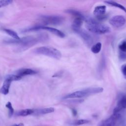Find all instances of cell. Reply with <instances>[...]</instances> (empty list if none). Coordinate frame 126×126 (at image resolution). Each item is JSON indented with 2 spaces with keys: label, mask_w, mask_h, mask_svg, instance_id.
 Returning <instances> with one entry per match:
<instances>
[{
  "label": "cell",
  "mask_w": 126,
  "mask_h": 126,
  "mask_svg": "<svg viewBox=\"0 0 126 126\" xmlns=\"http://www.w3.org/2000/svg\"><path fill=\"white\" fill-rule=\"evenodd\" d=\"M125 77V79H126V76H125V77Z\"/></svg>",
  "instance_id": "obj_30"
},
{
  "label": "cell",
  "mask_w": 126,
  "mask_h": 126,
  "mask_svg": "<svg viewBox=\"0 0 126 126\" xmlns=\"http://www.w3.org/2000/svg\"><path fill=\"white\" fill-rule=\"evenodd\" d=\"M3 31L8 35H9L10 36L13 38L14 39H16L18 40L20 39V37L15 31L10 29H3Z\"/></svg>",
  "instance_id": "obj_19"
},
{
  "label": "cell",
  "mask_w": 126,
  "mask_h": 126,
  "mask_svg": "<svg viewBox=\"0 0 126 126\" xmlns=\"http://www.w3.org/2000/svg\"><path fill=\"white\" fill-rule=\"evenodd\" d=\"M119 51L126 53V40L122 41L119 45Z\"/></svg>",
  "instance_id": "obj_23"
},
{
  "label": "cell",
  "mask_w": 126,
  "mask_h": 126,
  "mask_svg": "<svg viewBox=\"0 0 126 126\" xmlns=\"http://www.w3.org/2000/svg\"><path fill=\"white\" fill-rule=\"evenodd\" d=\"M12 2L11 0H0V8L6 6Z\"/></svg>",
  "instance_id": "obj_25"
},
{
  "label": "cell",
  "mask_w": 126,
  "mask_h": 126,
  "mask_svg": "<svg viewBox=\"0 0 126 126\" xmlns=\"http://www.w3.org/2000/svg\"><path fill=\"white\" fill-rule=\"evenodd\" d=\"M65 12L68 13V14H70L71 15H74L76 17H80L81 18L83 21H85L86 20L87 18V16H86L85 15H84L83 14H82L81 12L75 10V9H66L65 11Z\"/></svg>",
  "instance_id": "obj_15"
},
{
  "label": "cell",
  "mask_w": 126,
  "mask_h": 126,
  "mask_svg": "<svg viewBox=\"0 0 126 126\" xmlns=\"http://www.w3.org/2000/svg\"><path fill=\"white\" fill-rule=\"evenodd\" d=\"M37 73L36 71L30 68H22L16 71V74L21 77L27 75L35 74Z\"/></svg>",
  "instance_id": "obj_11"
},
{
  "label": "cell",
  "mask_w": 126,
  "mask_h": 126,
  "mask_svg": "<svg viewBox=\"0 0 126 126\" xmlns=\"http://www.w3.org/2000/svg\"><path fill=\"white\" fill-rule=\"evenodd\" d=\"M104 2L108 5H110L111 6H112L115 7H117L122 10L123 11H124L126 13V8L124 6H123V5L118 3L117 1H115L113 0H106V1H104Z\"/></svg>",
  "instance_id": "obj_16"
},
{
  "label": "cell",
  "mask_w": 126,
  "mask_h": 126,
  "mask_svg": "<svg viewBox=\"0 0 126 126\" xmlns=\"http://www.w3.org/2000/svg\"><path fill=\"white\" fill-rule=\"evenodd\" d=\"M119 58L121 61H125L126 60V53H124L119 51Z\"/></svg>",
  "instance_id": "obj_26"
},
{
  "label": "cell",
  "mask_w": 126,
  "mask_h": 126,
  "mask_svg": "<svg viewBox=\"0 0 126 126\" xmlns=\"http://www.w3.org/2000/svg\"><path fill=\"white\" fill-rule=\"evenodd\" d=\"M126 108V94L123 95L118 100L116 107L113 110V113H118L120 111Z\"/></svg>",
  "instance_id": "obj_10"
},
{
  "label": "cell",
  "mask_w": 126,
  "mask_h": 126,
  "mask_svg": "<svg viewBox=\"0 0 126 126\" xmlns=\"http://www.w3.org/2000/svg\"><path fill=\"white\" fill-rule=\"evenodd\" d=\"M121 71L124 77L126 76V63L124 64L121 66Z\"/></svg>",
  "instance_id": "obj_27"
},
{
  "label": "cell",
  "mask_w": 126,
  "mask_h": 126,
  "mask_svg": "<svg viewBox=\"0 0 126 126\" xmlns=\"http://www.w3.org/2000/svg\"><path fill=\"white\" fill-rule=\"evenodd\" d=\"M103 89L101 87L88 88L68 94L65 95L63 97V99L82 98L93 94L101 93L103 92Z\"/></svg>",
  "instance_id": "obj_3"
},
{
  "label": "cell",
  "mask_w": 126,
  "mask_h": 126,
  "mask_svg": "<svg viewBox=\"0 0 126 126\" xmlns=\"http://www.w3.org/2000/svg\"><path fill=\"white\" fill-rule=\"evenodd\" d=\"M85 22L87 30L93 33L101 34L107 33L111 32V29L108 26L100 24L92 18L87 17Z\"/></svg>",
  "instance_id": "obj_2"
},
{
  "label": "cell",
  "mask_w": 126,
  "mask_h": 126,
  "mask_svg": "<svg viewBox=\"0 0 126 126\" xmlns=\"http://www.w3.org/2000/svg\"><path fill=\"white\" fill-rule=\"evenodd\" d=\"M5 107L8 109V116L11 117L14 113V109L12 107V104L10 101H8L5 104Z\"/></svg>",
  "instance_id": "obj_22"
},
{
  "label": "cell",
  "mask_w": 126,
  "mask_h": 126,
  "mask_svg": "<svg viewBox=\"0 0 126 126\" xmlns=\"http://www.w3.org/2000/svg\"><path fill=\"white\" fill-rule=\"evenodd\" d=\"M106 11V6L105 5H99L96 6L94 10V14L96 17L104 15Z\"/></svg>",
  "instance_id": "obj_13"
},
{
  "label": "cell",
  "mask_w": 126,
  "mask_h": 126,
  "mask_svg": "<svg viewBox=\"0 0 126 126\" xmlns=\"http://www.w3.org/2000/svg\"><path fill=\"white\" fill-rule=\"evenodd\" d=\"M83 20L80 17H76L73 22V24L72 25V29H79L81 28V26L82 25Z\"/></svg>",
  "instance_id": "obj_18"
},
{
  "label": "cell",
  "mask_w": 126,
  "mask_h": 126,
  "mask_svg": "<svg viewBox=\"0 0 126 126\" xmlns=\"http://www.w3.org/2000/svg\"><path fill=\"white\" fill-rule=\"evenodd\" d=\"M126 22V18L122 15H115L109 20V24L114 27L120 28L123 26Z\"/></svg>",
  "instance_id": "obj_8"
},
{
  "label": "cell",
  "mask_w": 126,
  "mask_h": 126,
  "mask_svg": "<svg viewBox=\"0 0 126 126\" xmlns=\"http://www.w3.org/2000/svg\"><path fill=\"white\" fill-rule=\"evenodd\" d=\"M72 111V114L74 116H76L77 114V111L75 109H72L71 110Z\"/></svg>",
  "instance_id": "obj_28"
},
{
  "label": "cell",
  "mask_w": 126,
  "mask_h": 126,
  "mask_svg": "<svg viewBox=\"0 0 126 126\" xmlns=\"http://www.w3.org/2000/svg\"><path fill=\"white\" fill-rule=\"evenodd\" d=\"M34 52L37 54L45 55L57 60H59L62 57L61 52L53 47L42 46L34 50Z\"/></svg>",
  "instance_id": "obj_4"
},
{
  "label": "cell",
  "mask_w": 126,
  "mask_h": 126,
  "mask_svg": "<svg viewBox=\"0 0 126 126\" xmlns=\"http://www.w3.org/2000/svg\"><path fill=\"white\" fill-rule=\"evenodd\" d=\"M120 116L121 115L119 113H113L109 118L103 121L100 126H114Z\"/></svg>",
  "instance_id": "obj_9"
},
{
  "label": "cell",
  "mask_w": 126,
  "mask_h": 126,
  "mask_svg": "<svg viewBox=\"0 0 126 126\" xmlns=\"http://www.w3.org/2000/svg\"><path fill=\"white\" fill-rule=\"evenodd\" d=\"M73 30L75 32L79 34L88 45H90L93 42V38L92 35L88 32L82 29L81 28L75 29H73Z\"/></svg>",
  "instance_id": "obj_7"
},
{
  "label": "cell",
  "mask_w": 126,
  "mask_h": 126,
  "mask_svg": "<svg viewBox=\"0 0 126 126\" xmlns=\"http://www.w3.org/2000/svg\"><path fill=\"white\" fill-rule=\"evenodd\" d=\"M101 47H102L101 43L99 42H97L92 46L91 49V51L94 54H97L100 51L101 49Z\"/></svg>",
  "instance_id": "obj_20"
},
{
  "label": "cell",
  "mask_w": 126,
  "mask_h": 126,
  "mask_svg": "<svg viewBox=\"0 0 126 126\" xmlns=\"http://www.w3.org/2000/svg\"><path fill=\"white\" fill-rule=\"evenodd\" d=\"M5 78L9 79L11 82H12L14 81L20 80L22 79V77L17 74H9L7 75Z\"/></svg>",
  "instance_id": "obj_21"
},
{
  "label": "cell",
  "mask_w": 126,
  "mask_h": 126,
  "mask_svg": "<svg viewBox=\"0 0 126 126\" xmlns=\"http://www.w3.org/2000/svg\"><path fill=\"white\" fill-rule=\"evenodd\" d=\"M33 109H26L18 111L16 113V115L18 116H27L31 114H33Z\"/></svg>",
  "instance_id": "obj_17"
},
{
  "label": "cell",
  "mask_w": 126,
  "mask_h": 126,
  "mask_svg": "<svg viewBox=\"0 0 126 126\" xmlns=\"http://www.w3.org/2000/svg\"><path fill=\"white\" fill-rule=\"evenodd\" d=\"M33 111L34 112L33 114L38 115H43V114H46L52 113L55 111V109L53 107H49V108L33 109Z\"/></svg>",
  "instance_id": "obj_14"
},
{
  "label": "cell",
  "mask_w": 126,
  "mask_h": 126,
  "mask_svg": "<svg viewBox=\"0 0 126 126\" xmlns=\"http://www.w3.org/2000/svg\"><path fill=\"white\" fill-rule=\"evenodd\" d=\"M89 123V121L87 120H85V119H80V120H78L74 122V125H82L84 124H86Z\"/></svg>",
  "instance_id": "obj_24"
},
{
  "label": "cell",
  "mask_w": 126,
  "mask_h": 126,
  "mask_svg": "<svg viewBox=\"0 0 126 126\" xmlns=\"http://www.w3.org/2000/svg\"><path fill=\"white\" fill-rule=\"evenodd\" d=\"M11 83V81L5 78L3 85L2 86V87H1V88L0 89V93L4 94V95H6L9 93V88H10V86Z\"/></svg>",
  "instance_id": "obj_12"
},
{
  "label": "cell",
  "mask_w": 126,
  "mask_h": 126,
  "mask_svg": "<svg viewBox=\"0 0 126 126\" xmlns=\"http://www.w3.org/2000/svg\"><path fill=\"white\" fill-rule=\"evenodd\" d=\"M46 37L44 35H40L37 37L29 36L20 38V40L10 39L7 40L6 42L9 43L17 44L18 45V50L19 51H24L31 47L36 44L38 42L45 40Z\"/></svg>",
  "instance_id": "obj_1"
},
{
  "label": "cell",
  "mask_w": 126,
  "mask_h": 126,
  "mask_svg": "<svg viewBox=\"0 0 126 126\" xmlns=\"http://www.w3.org/2000/svg\"><path fill=\"white\" fill-rule=\"evenodd\" d=\"M64 20L63 17L59 15H42L40 17V20L45 25H60Z\"/></svg>",
  "instance_id": "obj_5"
},
{
  "label": "cell",
  "mask_w": 126,
  "mask_h": 126,
  "mask_svg": "<svg viewBox=\"0 0 126 126\" xmlns=\"http://www.w3.org/2000/svg\"><path fill=\"white\" fill-rule=\"evenodd\" d=\"M12 126H24V124L23 123H19L18 124H14L12 125Z\"/></svg>",
  "instance_id": "obj_29"
},
{
  "label": "cell",
  "mask_w": 126,
  "mask_h": 126,
  "mask_svg": "<svg viewBox=\"0 0 126 126\" xmlns=\"http://www.w3.org/2000/svg\"><path fill=\"white\" fill-rule=\"evenodd\" d=\"M46 30L47 31L56 35L61 37V38H63L65 37V34L62 32V31L54 28H51L50 27H47V26H37L35 27H33L32 28H30L28 29H26L25 32H32V31H36L38 30Z\"/></svg>",
  "instance_id": "obj_6"
}]
</instances>
